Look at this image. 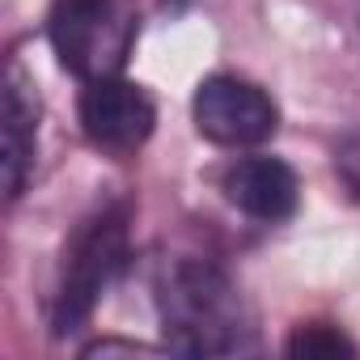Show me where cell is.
<instances>
[{
  "mask_svg": "<svg viewBox=\"0 0 360 360\" xmlns=\"http://www.w3.org/2000/svg\"><path fill=\"white\" fill-rule=\"evenodd\" d=\"M165 347L183 356H250L259 326L238 280L208 259H174L157 271Z\"/></svg>",
  "mask_w": 360,
  "mask_h": 360,
  "instance_id": "1",
  "label": "cell"
},
{
  "mask_svg": "<svg viewBox=\"0 0 360 360\" xmlns=\"http://www.w3.org/2000/svg\"><path fill=\"white\" fill-rule=\"evenodd\" d=\"M131 259V212L127 204H102L94 217L77 225L64 246V263L51 297V335H72L89 322L98 301L123 276Z\"/></svg>",
  "mask_w": 360,
  "mask_h": 360,
  "instance_id": "2",
  "label": "cell"
},
{
  "mask_svg": "<svg viewBox=\"0 0 360 360\" xmlns=\"http://www.w3.org/2000/svg\"><path fill=\"white\" fill-rule=\"evenodd\" d=\"M47 39L64 72L81 81L115 77L140 39V9L136 0H56Z\"/></svg>",
  "mask_w": 360,
  "mask_h": 360,
  "instance_id": "3",
  "label": "cell"
},
{
  "mask_svg": "<svg viewBox=\"0 0 360 360\" xmlns=\"http://www.w3.org/2000/svg\"><path fill=\"white\" fill-rule=\"evenodd\" d=\"M191 123L208 144L259 148L280 131V106L263 85L238 72H212L191 94Z\"/></svg>",
  "mask_w": 360,
  "mask_h": 360,
  "instance_id": "4",
  "label": "cell"
},
{
  "mask_svg": "<svg viewBox=\"0 0 360 360\" xmlns=\"http://www.w3.org/2000/svg\"><path fill=\"white\" fill-rule=\"evenodd\" d=\"M77 110H81L85 140L102 153H115V157L144 148L153 127H157V102L148 98V89L119 77V72L85 81Z\"/></svg>",
  "mask_w": 360,
  "mask_h": 360,
  "instance_id": "5",
  "label": "cell"
},
{
  "mask_svg": "<svg viewBox=\"0 0 360 360\" xmlns=\"http://www.w3.org/2000/svg\"><path fill=\"white\" fill-rule=\"evenodd\" d=\"M221 191L225 200L246 212L250 221H263V225H280L297 212L301 204V178L297 169L284 161V157H238L225 178H221Z\"/></svg>",
  "mask_w": 360,
  "mask_h": 360,
  "instance_id": "6",
  "label": "cell"
},
{
  "mask_svg": "<svg viewBox=\"0 0 360 360\" xmlns=\"http://www.w3.org/2000/svg\"><path fill=\"white\" fill-rule=\"evenodd\" d=\"M39 123H43V98L34 77L9 60L5 72V106H0V153H5V195L18 200L26 191V178L39 157Z\"/></svg>",
  "mask_w": 360,
  "mask_h": 360,
  "instance_id": "7",
  "label": "cell"
},
{
  "mask_svg": "<svg viewBox=\"0 0 360 360\" xmlns=\"http://www.w3.org/2000/svg\"><path fill=\"white\" fill-rule=\"evenodd\" d=\"M284 352H288V356H352L356 343H352L339 326H330V322H301V326L288 335Z\"/></svg>",
  "mask_w": 360,
  "mask_h": 360,
  "instance_id": "8",
  "label": "cell"
},
{
  "mask_svg": "<svg viewBox=\"0 0 360 360\" xmlns=\"http://www.w3.org/2000/svg\"><path fill=\"white\" fill-rule=\"evenodd\" d=\"M356 13H360V0H356Z\"/></svg>",
  "mask_w": 360,
  "mask_h": 360,
  "instance_id": "9",
  "label": "cell"
}]
</instances>
